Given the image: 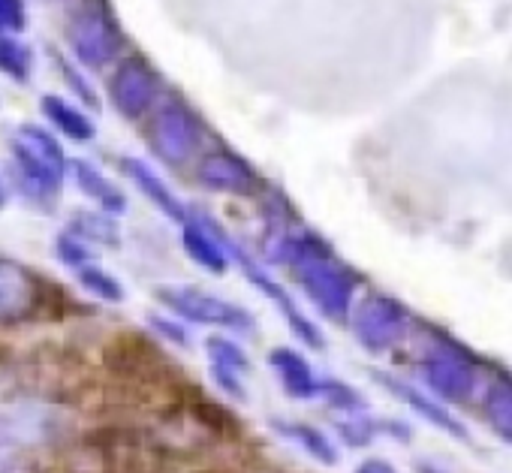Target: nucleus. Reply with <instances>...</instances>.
Segmentation results:
<instances>
[{
    "label": "nucleus",
    "mask_w": 512,
    "mask_h": 473,
    "mask_svg": "<svg viewBox=\"0 0 512 473\" xmlns=\"http://www.w3.org/2000/svg\"><path fill=\"white\" fill-rule=\"evenodd\" d=\"M67 428L61 407L37 398L0 404V470H10L37 449L52 446Z\"/></svg>",
    "instance_id": "nucleus-1"
},
{
    "label": "nucleus",
    "mask_w": 512,
    "mask_h": 473,
    "mask_svg": "<svg viewBox=\"0 0 512 473\" xmlns=\"http://www.w3.org/2000/svg\"><path fill=\"white\" fill-rule=\"evenodd\" d=\"M37 287L28 272L10 260H0V323L19 320L34 308Z\"/></svg>",
    "instance_id": "nucleus-2"
},
{
    "label": "nucleus",
    "mask_w": 512,
    "mask_h": 473,
    "mask_svg": "<svg viewBox=\"0 0 512 473\" xmlns=\"http://www.w3.org/2000/svg\"><path fill=\"white\" fill-rule=\"evenodd\" d=\"M70 43H73V52L79 55V61L91 64V67H100L112 55L109 28L97 13L76 16V22L70 25Z\"/></svg>",
    "instance_id": "nucleus-3"
},
{
    "label": "nucleus",
    "mask_w": 512,
    "mask_h": 473,
    "mask_svg": "<svg viewBox=\"0 0 512 473\" xmlns=\"http://www.w3.org/2000/svg\"><path fill=\"white\" fill-rule=\"evenodd\" d=\"M40 109H43V115L49 118V124H52L55 130H61L64 136H70V139H76V142H85V139L94 136L91 121H88L76 106H70L64 97L46 94V97L40 100Z\"/></svg>",
    "instance_id": "nucleus-4"
},
{
    "label": "nucleus",
    "mask_w": 512,
    "mask_h": 473,
    "mask_svg": "<svg viewBox=\"0 0 512 473\" xmlns=\"http://www.w3.org/2000/svg\"><path fill=\"white\" fill-rule=\"evenodd\" d=\"M0 73L25 85L34 73V49L13 34H0Z\"/></svg>",
    "instance_id": "nucleus-5"
},
{
    "label": "nucleus",
    "mask_w": 512,
    "mask_h": 473,
    "mask_svg": "<svg viewBox=\"0 0 512 473\" xmlns=\"http://www.w3.org/2000/svg\"><path fill=\"white\" fill-rule=\"evenodd\" d=\"M79 281H82L91 293H97L100 299H112V302L121 299L118 284H115L106 272H100V269H94V266H82V269H79Z\"/></svg>",
    "instance_id": "nucleus-6"
},
{
    "label": "nucleus",
    "mask_w": 512,
    "mask_h": 473,
    "mask_svg": "<svg viewBox=\"0 0 512 473\" xmlns=\"http://www.w3.org/2000/svg\"><path fill=\"white\" fill-rule=\"evenodd\" d=\"M55 248H58V260H61V263H67V266H79V269H82V263H85V257H88V254H85V248H82L79 242H73V239H70V235H61Z\"/></svg>",
    "instance_id": "nucleus-7"
},
{
    "label": "nucleus",
    "mask_w": 512,
    "mask_h": 473,
    "mask_svg": "<svg viewBox=\"0 0 512 473\" xmlns=\"http://www.w3.org/2000/svg\"><path fill=\"white\" fill-rule=\"evenodd\" d=\"M55 64H58V70H61V73H64V76L70 79V85H73V88L79 91V97H85V100H94V97H91V88H85V85H82V79H79V76H76V73L70 70V64H64V61H61L58 55H55Z\"/></svg>",
    "instance_id": "nucleus-8"
},
{
    "label": "nucleus",
    "mask_w": 512,
    "mask_h": 473,
    "mask_svg": "<svg viewBox=\"0 0 512 473\" xmlns=\"http://www.w3.org/2000/svg\"><path fill=\"white\" fill-rule=\"evenodd\" d=\"M4 199H7V193H4V184H0V208H4Z\"/></svg>",
    "instance_id": "nucleus-9"
},
{
    "label": "nucleus",
    "mask_w": 512,
    "mask_h": 473,
    "mask_svg": "<svg viewBox=\"0 0 512 473\" xmlns=\"http://www.w3.org/2000/svg\"><path fill=\"white\" fill-rule=\"evenodd\" d=\"M46 4H61V0H46Z\"/></svg>",
    "instance_id": "nucleus-10"
}]
</instances>
